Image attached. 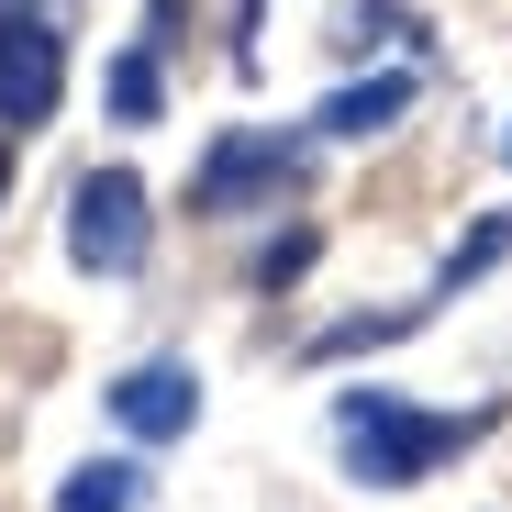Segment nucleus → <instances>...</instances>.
Returning a JSON list of instances; mask_svg holds the SVG:
<instances>
[{"label":"nucleus","instance_id":"2","mask_svg":"<svg viewBox=\"0 0 512 512\" xmlns=\"http://www.w3.org/2000/svg\"><path fill=\"white\" fill-rule=\"evenodd\" d=\"M67 34H78V0H0V123L45 134L67 101Z\"/></svg>","mask_w":512,"mask_h":512},{"label":"nucleus","instance_id":"4","mask_svg":"<svg viewBox=\"0 0 512 512\" xmlns=\"http://www.w3.org/2000/svg\"><path fill=\"white\" fill-rule=\"evenodd\" d=\"M145 245H156V223H145V179H134V167H90V179L67 190V256H78L90 279H134Z\"/></svg>","mask_w":512,"mask_h":512},{"label":"nucleus","instance_id":"12","mask_svg":"<svg viewBox=\"0 0 512 512\" xmlns=\"http://www.w3.org/2000/svg\"><path fill=\"white\" fill-rule=\"evenodd\" d=\"M234 67L256 78V0H234Z\"/></svg>","mask_w":512,"mask_h":512},{"label":"nucleus","instance_id":"14","mask_svg":"<svg viewBox=\"0 0 512 512\" xmlns=\"http://www.w3.org/2000/svg\"><path fill=\"white\" fill-rule=\"evenodd\" d=\"M501 156H512V134H501Z\"/></svg>","mask_w":512,"mask_h":512},{"label":"nucleus","instance_id":"7","mask_svg":"<svg viewBox=\"0 0 512 512\" xmlns=\"http://www.w3.org/2000/svg\"><path fill=\"white\" fill-rule=\"evenodd\" d=\"M501 256H512V201H490L457 245H446V268H435V301H457V290H479L490 268H501Z\"/></svg>","mask_w":512,"mask_h":512},{"label":"nucleus","instance_id":"6","mask_svg":"<svg viewBox=\"0 0 512 512\" xmlns=\"http://www.w3.org/2000/svg\"><path fill=\"white\" fill-rule=\"evenodd\" d=\"M401 112H412V78H401V67H379V78H357V90H334L312 123H323L334 145H368V134H390Z\"/></svg>","mask_w":512,"mask_h":512},{"label":"nucleus","instance_id":"11","mask_svg":"<svg viewBox=\"0 0 512 512\" xmlns=\"http://www.w3.org/2000/svg\"><path fill=\"white\" fill-rule=\"evenodd\" d=\"M301 268H312V234H279V245H268V256H256V279H268V290H290V279H301Z\"/></svg>","mask_w":512,"mask_h":512},{"label":"nucleus","instance_id":"8","mask_svg":"<svg viewBox=\"0 0 512 512\" xmlns=\"http://www.w3.org/2000/svg\"><path fill=\"white\" fill-rule=\"evenodd\" d=\"M134 501H145L134 457H90V468H67V490H56V512H134Z\"/></svg>","mask_w":512,"mask_h":512},{"label":"nucleus","instance_id":"10","mask_svg":"<svg viewBox=\"0 0 512 512\" xmlns=\"http://www.w3.org/2000/svg\"><path fill=\"white\" fill-rule=\"evenodd\" d=\"M156 101H167V90H156V45L112 56V112H123V123H156Z\"/></svg>","mask_w":512,"mask_h":512},{"label":"nucleus","instance_id":"5","mask_svg":"<svg viewBox=\"0 0 512 512\" xmlns=\"http://www.w3.org/2000/svg\"><path fill=\"white\" fill-rule=\"evenodd\" d=\"M112 423H123L134 446H179L190 423H201V368H179V357L123 368V379H112Z\"/></svg>","mask_w":512,"mask_h":512},{"label":"nucleus","instance_id":"13","mask_svg":"<svg viewBox=\"0 0 512 512\" xmlns=\"http://www.w3.org/2000/svg\"><path fill=\"white\" fill-rule=\"evenodd\" d=\"M0 201H12V156H0Z\"/></svg>","mask_w":512,"mask_h":512},{"label":"nucleus","instance_id":"1","mask_svg":"<svg viewBox=\"0 0 512 512\" xmlns=\"http://www.w3.org/2000/svg\"><path fill=\"white\" fill-rule=\"evenodd\" d=\"M501 412H423L401 390H334V446L368 490H423L446 457H468Z\"/></svg>","mask_w":512,"mask_h":512},{"label":"nucleus","instance_id":"3","mask_svg":"<svg viewBox=\"0 0 512 512\" xmlns=\"http://www.w3.org/2000/svg\"><path fill=\"white\" fill-rule=\"evenodd\" d=\"M290 190H301V134H256V123L212 134V145H201V167H190V212H201V223L279 212Z\"/></svg>","mask_w":512,"mask_h":512},{"label":"nucleus","instance_id":"9","mask_svg":"<svg viewBox=\"0 0 512 512\" xmlns=\"http://www.w3.org/2000/svg\"><path fill=\"white\" fill-rule=\"evenodd\" d=\"M435 312V301H412V312H357V323H323L312 334V357H357V346H401V334Z\"/></svg>","mask_w":512,"mask_h":512}]
</instances>
